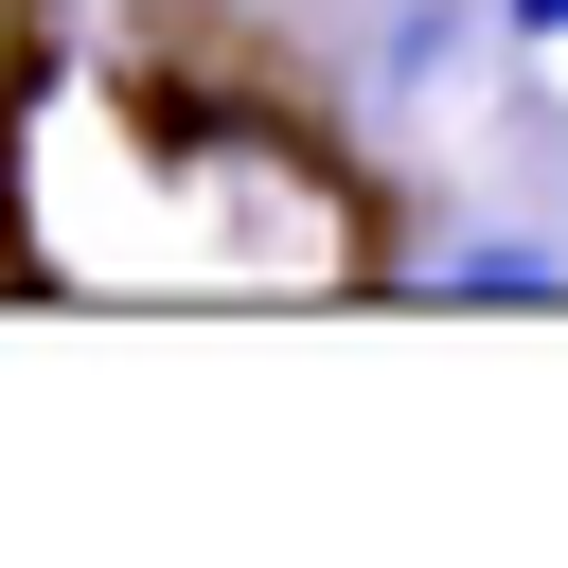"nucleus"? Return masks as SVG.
Masks as SVG:
<instances>
[{
	"label": "nucleus",
	"mask_w": 568,
	"mask_h": 568,
	"mask_svg": "<svg viewBox=\"0 0 568 568\" xmlns=\"http://www.w3.org/2000/svg\"><path fill=\"white\" fill-rule=\"evenodd\" d=\"M479 18H497L515 53H568V0H479Z\"/></svg>",
	"instance_id": "nucleus-3"
},
{
	"label": "nucleus",
	"mask_w": 568,
	"mask_h": 568,
	"mask_svg": "<svg viewBox=\"0 0 568 568\" xmlns=\"http://www.w3.org/2000/svg\"><path fill=\"white\" fill-rule=\"evenodd\" d=\"M479 36H497L479 0H408V18H390V89H444V71L479 53Z\"/></svg>",
	"instance_id": "nucleus-1"
},
{
	"label": "nucleus",
	"mask_w": 568,
	"mask_h": 568,
	"mask_svg": "<svg viewBox=\"0 0 568 568\" xmlns=\"http://www.w3.org/2000/svg\"><path fill=\"white\" fill-rule=\"evenodd\" d=\"M444 302H568L550 248H444Z\"/></svg>",
	"instance_id": "nucleus-2"
}]
</instances>
